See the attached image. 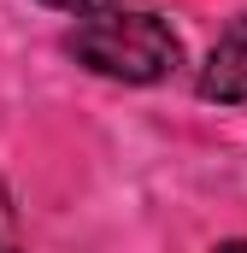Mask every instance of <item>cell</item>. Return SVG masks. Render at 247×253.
I'll return each instance as SVG.
<instances>
[{"label":"cell","mask_w":247,"mask_h":253,"mask_svg":"<svg viewBox=\"0 0 247 253\" xmlns=\"http://www.w3.org/2000/svg\"><path fill=\"white\" fill-rule=\"evenodd\" d=\"M65 53L82 71L112 77V83H165L177 71V59H183V42L159 12L118 6V12L77 18V30L65 36Z\"/></svg>","instance_id":"cell-1"},{"label":"cell","mask_w":247,"mask_h":253,"mask_svg":"<svg viewBox=\"0 0 247 253\" xmlns=\"http://www.w3.org/2000/svg\"><path fill=\"white\" fill-rule=\"evenodd\" d=\"M200 94L218 106H247V12L212 42V53L200 65Z\"/></svg>","instance_id":"cell-2"},{"label":"cell","mask_w":247,"mask_h":253,"mask_svg":"<svg viewBox=\"0 0 247 253\" xmlns=\"http://www.w3.org/2000/svg\"><path fill=\"white\" fill-rule=\"evenodd\" d=\"M0 253H24V236H18V212H12V194L0 183Z\"/></svg>","instance_id":"cell-3"},{"label":"cell","mask_w":247,"mask_h":253,"mask_svg":"<svg viewBox=\"0 0 247 253\" xmlns=\"http://www.w3.org/2000/svg\"><path fill=\"white\" fill-rule=\"evenodd\" d=\"M41 6H59V12L88 18V12H118V6H135V0H41Z\"/></svg>","instance_id":"cell-4"},{"label":"cell","mask_w":247,"mask_h":253,"mask_svg":"<svg viewBox=\"0 0 247 253\" xmlns=\"http://www.w3.org/2000/svg\"><path fill=\"white\" fill-rule=\"evenodd\" d=\"M212 253H247V242H218Z\"/></svg>","instance_id":"cell-5"}]
</instances>
